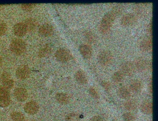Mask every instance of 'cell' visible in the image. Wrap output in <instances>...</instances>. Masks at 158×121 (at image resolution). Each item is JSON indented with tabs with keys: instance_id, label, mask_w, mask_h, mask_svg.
I'll list each match as a JSON object with an SVG mask.
<instances>
[{
	"instance_id": "8fae6325",
	"label": "cell",
	"mask_w": 158,
	"mask_h": 121,
	"mask_svg": "<svg viewBox=\"0 0 158 121\" xmlns=\"http://www.w3.org/2000/svg\"><path fill=\"white\" fill-rule=\"evenodd\" d=\"M140 49L143 52H150L152 48V39L150 37H146L142 39L139 44Z\"/></svg>"
},
{
	"instance_id": "7c38bea8",
	"label": "cell",
	"mask_w": 158,
	"mask_h": 121,
	"mask_svg": "<svg viewBox=\"0 0 158 121\" xmlns=\"http://www.w3.org/2000/svg\"><path fill=\"white\" fill-rule=\"evenodd\" d=\"M14 96L18 101L24 102L28 98V92L26 89L23 88H18L14 90Z\"/></svg>"
},
{
	"instance_id": "cb8c5ba5",
	"label": "cell",
	"mask_w": 158,
	"mask_h": 121,
	"mask_svg": "<svg viewBox=\"0 0 158 121\" xmlns=\"http://www.w3.org/2000/svg\"><path fill=\"white\" fill-rule=\"evenodd\" d=\"M125 75L121 71L115 72L112 76V80L115 83H119L122 82L124 79Z\"/></svg>"
},
{
	"instance_id": "30bf717a",
	"label": "cell",
	"mask_w": 158,
	"mask_h": 121,
	"mask_svg": "<svg viewBox=\"0 0 158 121\" xmlns=\"http://www.w3.org/2000/svg\"><path fill=\"white\" fill-rule=\"evenodd\" d=\"M2 82L3 87L6 89H11L14 86V81L7 72H3L1 76Z\"/></svg>"
},
{
	"instance_id": "52a82bcc",
	"label": "cell",
	"mask_w": 158,
	"mask_h": 121,
	"mask_svg": "<svg viewBox=\"0 0 158 121\" xmlns=\"http://www.w3.org/2000/svg\"><path fill=\"white\" fill-rule=\"evenodd\" d=\"M135 71L134 64L130 61L124 62L121 66V71L126 76H131L134 75Z\"/></svg>"
},
{
	"instance_id": "d590c367",
	"label": "cell",
	"mask_w": 158,
	"mask_h": 121,
	"mask_svg": "<svg viewBox=\"0 0 158 121\" xmlns=\"http://www.w3.org/2000/svg\"><path fill=\"white\" fill-rule=\"evenodd\" d=\"M152 80H151L150 82H149V90H150V92H151V93L152 92Z\"/></svg>"
},
{
	"instance_id": "ba28073f",
	"label": "cell",
	"mask_w": 158,
	"mask_h": 121,
	"mask_svg": "<svg viewBox=\"0 0 158 121\" xmlns=\"http://www.w3.org/2000/svg\"><path fill=\"white\" fill-rule=\"evenodd\" d=\"M25 112L30 115H34L39 110L38 104L34 101L28 102L24 107Z\"/></svg>"
},
{
	"instance_id": "ac0fdd59",
	"label": "cell",
	"mask_w": 158,
	"mask_h": 121,
	"mask_svg": "<svg viewBox=\"0 0 158 121\" xmlns=\"http://www.w3.org/2000/svg\"><path fill=\"white\" fill-rule=\"evenodd\" d=\"M55 98L56 101L60 105H67L70 101V96L65 93L60 92L56 94Z\"/></svg>"
},
{
	"instance_id": "7a4b0ae2",
	"label": "cell",
	"mask_w": 158,
	"mask_h": 121,
	"mask_svg": "<svg viewBox=\"0 0 158 121\" xmlns=\"http://www.w3.org/2000/svg\"><path fill=\"white\" fill-rule=\"evenodd\" d=\"M10 48L14 54L17 56H20L26 50V44L23 39L15 38L10 42Z\"/></svg>"
},
{
	"instance_id": "ffe728a7",
	"label": "cell",
	"mask_w": 158,
	"mask_h": 121,
	"mask_svg": "<svg viewBox=\"0 0 158 121\" xmlns=\"http://www.w3.org/2000/svg\"><path fill=\"white\" fill-rule=\"evenodd\" d=\"M130 90L135 93H138L143 89V84L141 80L135 79L131 82L129 85Z\"/></svg>"
},
{
	"instance_id": "83f0119b",
	"label": "cell",
	"mask_w": 158,
	"mask_h": 121,
	"mask_svg": "<svg viewBox=\"0 0 158 121\" xmlns=\"http://www.w3.org/2000/svg\"><path fill=\"white\" fill-rule=\"evenodd\" d=\"M65 120L66 121H79L80 116L77 113H71L67 115Z\"/></svg>"
},
{
	"instance_id": "8d00e7d4",
	"label": "cell",
	"mask_w": 158,
	"mask_h": 121,
	"mask_svg": "<svg viewBox=\"0 0 158 121\" xmlns=\"http://www.w3.org/2000/svg\"><path fill=\"white\" fill-rule=\"evenodd\" d=\"M2 58L0 57V66L2 65Z\"/></svg>"
},
{
	"instance_id": "4fadbf2b",
	"label": "cell",
	"mask_w": 158,
	"mask_h": 121,
	"mask_svg": "<svg viewBox=\"0 0 158 121\" xmlns=\"http://www.w3.org/2000/svg\"><path fill=\"white\" fill-rule=\"evenodd\" d=\"M79 51L81 56L85 59H90L92 56V49L88 45H81L79 46Z\"/></svg>"
},
{
	"instance_id": "f546056e",
	"label": "cell",
	"mask_w": 158,
	"mask_h": 121,
	"mask_svg": "<svg viewBox=\"0 0 158 121\" xmlns=\"http://www.w3.org/2000/svg\"><path fill=\"white\" fill-rule=\"evenodd\" d=\"M35 4H23L21 5V8L26 11H30L35 8Z\"/></svg>"
},
{
	"instance_id": "9c48e42d",
	"label": "cell",
	"mask_w": 158,
	"mask_h": 121,
	"mask_svg": "<svg viewBox=\"0 0 158 121\" xmlns=\"http://www.w3.org/2000/svg\"><path fill=\"white\" fill-rule=\"evenodd\" d=\"M134 64L135 70L140 72L145 71L149 64L147 60L141 57L136 59Z\"/></svg>"
},
{
	"instance_id": "44dd1931",
	"label": "cell",
	"mask_w": 158,
	"mask_h": 121,
	"mask_svg": "<svg viewBox=\"0 0 158 121\" xmlns=\"http://www.w3.org/2000/svg\"><path fill=\"white\" fill-rule=\"evenodd\" d=\"M52 52V47L49 44L43 45L40 49L38 52V56L40 58L46 57H48Z\"/></svg>"
},
{
	"instance_id": "d6a6232c",
	"label": "cell",
	"mask_w": 158,
	"mask_h": 121,
	"mask_svg": "<svg viewBox=\"0 0 158 121\" xmlns=\"http://www.w3.org/2000/svg\"><path fill=\"white\" fill-rule=\"evenodd\" d=\"M6 96H10V92L8 89H6L3 87H0V98Z\"/></svg>"
},
{
	"instance_id": "2e32d148",
	"label": "cell",
	"mask_w": 158,
	"mask_h": 121,
	"mask_svg": "<svg viewBox=\"0 0 158 121\" xmlns=\"http://www.w3.org/2000/svg\"><path fill=\"white\" fill-rule=\"evenodd\" d=\"M14 32L18 37H23L26 35L27 29L23 22L18 23L14 27Z\"/></svg>"
},
{
	"instance_id": "e0dca14e",
	"label": "cell",
	"mask_w": 158,
	"mask_h": 121,
	"mask_svg": "<svg viewBox=\"0 0 158 121\" xmlns=\"http://www.w3.org/2000/svg\"><path fill=\"white\" fill-rule=\"evenodd\" d=\"M141 110L142 113L146 115H152L153 112V104L149 100H146L142 102L141 105Z\"/></svg>"
},
{
	"instance_id": "d4e9b609",
	"label": "cell",
	"mask_w": 158,
	"mask_h": 121,
	"mask_svg": "<svg viewBox=\"0 0 158 121\" xmlns=\"http://www.w3.org/2000/svg\"><path fill=\"white\" fill-rule=\"evenodd\" d=\"M10 117L14 121H25L24 115L20 112H12L10 114Z\"/></svg>"
},
{
	"instance_id": "5bb4252c",
	"label": "cell",
	"mask_w": 158,
	"mask_h": 121,
	"mask_svg": "<svg viewBox=\"0 0 158 121\" xmlns=\"http://www.w3.org/2000/svg\"><path fill=\"white\" fill-rule=\"evenodd\" d=\"M39 32L43 37H49L53 34L54 29L49 24H45L39 28Z\"/></svg>"
},
{
	"instance_id": "836d02e7",
	"label": "cell",
	"mask_w": 158,
	"mask_h": 121,
	"mask_svg": "<svg viewBox=\"0 0 158 121\" xmlns=\"http://www.w3.org/2000/svg\"><path fill=\"white\" fill-rule=\"evenodd\" d=\"M89 121H104L103 118L98 115H95L90 119Z\"/></svg>"
},
{
	"instance_id": "7402d4cb",
	"label": "cell",
	"mask_w": 158,
	"mask_h": 121,
	"mask_svg": "<svg viewBox=\"0 0 158 121\" xmlns=\"http://www.w3.org/2000/svg\"><path fill=\"white\" fill-rule=\"evenodd\" d=\"M117 95L119 98L123 100H126L130 97L131 93L129 88L126 87H120L117 90Z\"/></svg>"
},
{
	"instance_id": "f1b7e54d",
	"label": "cell",
	"mask_w": 158,
	"mask_h": 121,
	"mask_svg": "<svg viewBox=\"0 0 158 121\" xmlns=\"http://www.w3.org/2000/svg\"><path fill=\"white\" fill-rule=\"evenodd\" d=\"M123 121H135V117L131 112H127L123 115Z\"/></svg>"
},
{
	"instance_id": "5b68a950",
	"label": "cell",
	"mask_w": 158,
	"mask_h": 121,
	"mask_svg": "<svg viewBox=\"0 0 158 121\" xmlns=\"http://www.w3.org/2000/svg\"><path fill=\"white\" fill-rule=\"evenodd\" d=\"M136 17L131 13L125 14L122 17L120 20L121 24L125 27H130L134 26L136 23Z\"/></svg>"
},
{
	"instance_id": "6da1fadb",
	"label": "cell",
	"mask_w": 158,
	"mask_h": 121,
	"mask_svg": "<svg viewBox=\"0 0 158 121\" xmlns=\"http://www.w3.org/2000/svg\"><path fill=\"white\" fill-rule=\"evenodd\" d=\"M122 6L117 5L113 8L104 15L101 21L99 31L102 34H106L110 31L115 19L122 13Z\"/></svg>"
},
{
	"instance_id": "9a60e30c",
	"label": "cell",
	"mask_w": 158,
	"mask_h": 121,
	"mask_svg": "<svg viewBox=\"0 0 158 121\" xmlns=\"http://www.w3.org/2000/svg\"><path fill=\"white\" fill-rule=\"evenodd\" d=\"M75 80L81 85L87 84L88 81V77L84 71L79 70L76 72L74 75Z\"/></svg>"
},
{
	"instance_id": "3957f363",
	"label": "cell",
	"mask_w": 158,
	"mask_h": 121,
	"mask_svg": "<svg viewBox=\"0 0 158 121\" xmlns=\"http://www.w3.org/2000/svg\"><path fill=\"white\" fill-rule=\"evenodd\" d=\"M98 63L103 66L110 65L114 60V56L108 50H103L99 53L98 56Z\"/></svg>"
},
{
	"instance_id": "d6986e66",
	"label": "cell",
	"mask_w": 158,
	"mask_h": 121,
	"mask_svg": "<svg viewBox=\"0 0 158 121\" xmlns=\"http://www.w3.org/2000/svg\"><path fill=\"white\" fill-rule=\"evenodd\" d=\"M25 26L27 29V32H33L38 27V22L33 18H28L24 21Z\"/></svg>"
},
{
	"instance_id": "1f68e13d",
	"label": "cell",
	"mask_w": 158,
	"mask_h": 121,
	"mask_svg": "<svg viewBox=\"0 0 158 121\" xmlns=\"http://www.w3.org/2000/svg\"><path fill=\"white\" fill-rule=\"evenodd\" d=\"M7 30V26L3 22L0 21V36H3Z\"/></svg>"
},
{
	"instance_id": "4316f807",
	"label": "cell",
	"mask_w": 158,
	"mask_h": 121,
	"mask_svg": "<svg viewBox=\"0 0 158 121\" xmlns=\"http://www.w3.org/2000/svg\"><path fill=\"white\" fill-rule=\"evenodd\" d=\"M10 103V96L0 98V107H6L9 106Z\"/></svg>"
},
{
	"instance_id": "484cf974",
	"label": "cell",
	"mask_w": 158,
	"mask_h": 121,
	"mask_svg": "<svg viewBox=\"0 0 158 121\" xmlns=\"http://www.w3.org/2000/svg\"><path fill=\"white\" fill-rule=\"evenodd\" d=\"M88 92L92 98L95 100H98L100 98V94L98 89L94 87H91L88 89Z\"/></svg>"
},
{
	"instance_id": "4dcf8cb0",
	"label": "cell",
	"mask_w": 158,
	"mask_h": 121,
	"mask_svg": "<svg viewBox=\"0 0 158 121\" xmlns=\"http://www.w3.org/2000/svg\"><path fill=\"white\" fill-rule=\"evenodd\" d=\"M101 85L106 91H109L111 89L112 85L109 81L106 80H102L100 83Z\"/></svg>"
},
{
	"instance_id": "277c9868",
	"label": "cell",
	"mask_w": 158,
	"mask_h": 121,
	"mask_svg": "<svg viewBox=\"0 0 158 121\" xmlns=\"http://www.w3.org/2000/svg\"><path fill=\"white\" fill-rule=\"evenodd\" d=\"M56 58L59 62L66 63L71 59V53L66 48H60L57 50L55 53Z\"/></svg>"
},
{
	"instance_id": "e575fe53",
	"label": "cell",
	"mask_w": 158,
	"mask_h": 121,
	"mask_svg": "<svg viewBox=\"0 0 158 121\" xmlns=\"http://www.w3.org/2000/svg\"><path fill=\"white\" fill-rule=\"evenodd\" d=\"M87 35V38H88V40H90L91 41H93L94 39V37L93 34H92L91 32H87L86 33Z\"/></svg>"
},
{
	"instance_id": "74e56055",
	"label": "cell",
	"mask_w": 158,
	"mask_h": 121,
	"mask_svg": "<svg viewBox=\"0 0 158 121\" xmlns=\"http://www.w3.org/2000/svg\"><path fill=\"white\" fill-rule=\"evenodd\" d=\"M2 6H3V5H0V7H1Z\"/></svg>"
},
{
	"instance_id": "603a6c76",
	"label": "cell",
	"mask_w": 158,
	"mask_h": 121,
	"mask_svg": "<svg viewBox=\"0 0 158 121\" xmlns=\"http://www.w3.org/2000/svg\"><path fill=\"white\" fill-rule=\"evenodd\" d=\"M137 102L134 100H129L125 102L124 104V108L128 111H134L137 107Z\"/></svg>"
},
{
	"instance_id": "8992f818",
	"label": "cell",
	"mask_w": 158,
	"mask_h": 121,
	"mask_svg": "<svg viewBox=\"0 0 158 121\" xmlns=\"http://www.w3.org/2000/svg\"><path fill=\"white\" fill-rule=\"evenodd\" d=\"M31 71L30 67L26 65H22L17 69L16 75L19 79H27L30 77Z\"/></svg>"
}]
</instances>
